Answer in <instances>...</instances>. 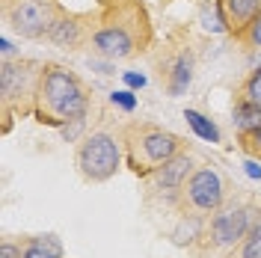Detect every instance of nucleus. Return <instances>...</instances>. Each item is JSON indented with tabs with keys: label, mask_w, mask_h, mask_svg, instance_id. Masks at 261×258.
Here are the masks:
<instances>
[{
	"label": "nucleus",
	"mask_w": 261,
	"mask_h": 258,
	"mask_svg": "<svg viewBox=\"0 0 261 258\" xmlns=\"http://www.w3.org/2000/svg\"><path fill=\"white\" fill-rule=\"evenodd\" d=\"M244 42H249L252 48H261V12L255 15V21L249 24V30L244 33Z\"/></svg>",
	"instance_id": "22"
},
{
	"label": "nucleus",
	"mask_w": 261,
	"mask_h": 258,
	"mask_svg": "<svg viewBox=\"0 0 261 258\" xmlns=\"http://www.w3.org/2000/svg\"><path fill=\"white\" fill-rule=\"evenodd\" d=\"M42 71L45 65L39 63H3L0 68V89H3V101H30L39 98V86H42Z\"/></svg>",
	"instance_id": "4"
},
{
	"label": "nucleus",
	"mask_w": 261,
	"mask_h": 258,
	"mask_svg": "<svg viewBox=\"0 0 261 258\" xmlns=\"http://www.w3.org/2000/svg\"><path fill=\"white\" fill-rule=\"evenodd\" d=\"M252 208L246 205H228V208H220L211 220V241L217 246H234V243H244V238L252 228V220H249Z\"/></svg>",
	"instance_id": "7"
},
{
	"label": "nucleus",
	"mask_w": 261,
	"mask_h": 258,
	"mask_svg": "<svg viewBox=\"0 0 261 258\" xmlns=\"http://www.w3.org/2000/svg\"><path fill=\"white\" fill-rule=\"evenodd\" d=\"M39 101L63 122L86 119V110H89V95L83 89L81 78L74 71H68L65 65H45L42 86H39Z\"/></svg>",
	"instance_id": "1"
},
{
	"label": "nucleus",
	"mask_w": 261,
	"mask_h": 258,
	"mask_svg": "<svg viewBox=\"0 0 261 258\" xmlns=\"http://www.w3.org/2000/svg\"><path fill=\"white\" fill-rule=\"evenodd\" d=\"M68 122H71V125H65V128H63V137L68 140V143H74V140H77V134L83 131V119H68Z\"/></svg>",
	"instance_id": "23"
},
{
	"label": "nucleus",
	"mask_w": 261,
	"mask_h": 258,
	"mask_svg": "<svg viewBox=\"0 0 261 258\" xmlns=\"http://www.w3.org/2000/svg\"><path fill=\"white\" fill-rule=\"evenodd\" d=\"M202 27L211 33L226 30V18H223V9H220V0H211L202 6Z\"/></svg>",
	"instance_id": "16"
},
{
	"label": "nucleus",
	"mask_w": 261,
	"mask_h": 258,
	"mask_svg": "<svg viewBox=\"0 0 261 258\" xmlns=\"http://www.w3.org/2000/svg\"><path fill=\"white\" fill-rule=\"evenodd\" d=\"M92 45L110 63L113 60H125V57L134 54V39H130V33L125 27H104V30H98L92 36Z\"/></svg>",
	"instance_id": "8"
},
{
	"label": "nucleus",
	"mask_w": 261,
	"mask_h": 258,
	"mask_svg": "<svg viewBox=\"0 0 261 258\" xmlns=\"http://www.w3.org/2000/svg\"><path fill=\"white\" fill-rule=\"evenodd\" d=\"M220 9L226 18V30L234 33L238 39H244L249 24L261 12V0H220Z\"/></svg>",
	"instance_id": "9"
},
{
	"label": "nucleus",
	"mask_w": 261,
	"mask_h": 258,
	"mask_svg": "<svg viewBox=\"0 0 261 258\" xmlns=\"http://www.w3.org/2000/svg\"><path fill=\"white\" fill-rule=\"evenodd\" d=\"M199 231H202V223H199L196 217H187V220H181L178 228L172 231V241L178 243V246H184V243H193L196 238H199Z\"/></svg>",
	"instance_id": "17"
},
{
	"label": "nucleus",
	"mask_w": 261,
	"mask_h": 258,
	"mask_svg": "<svg viewBox=\"0 0 261 258\" xmlns=\"http://www.w3.org/2000/svg\"><path fill=\"white\" fill-rule=\"evenodd\" d=\"M122 78H125V83H128L130 89H143V86H146V78H143V74H137V71H125Z\"/></svg>",
	"instance_id": "24"
},
{
	"label": "nucleus",
	"mask_w": 261,
	"mask_h": 258,
	"mask_svg": "<svg viewBox=\"0 0 261 258\" xmlns=\"http://www.w3.org/2000/svg\"><path fill=\"white\" fill-rule=\"evenodd\" d=\"M0 258H21V249H18L15 243H3V246H0Z\"/></svg>",
	"instance_id": "25"
},
{
	"label": "nucleus",
	"mask_w": 261,
	"mask_h": 258,
	"mask_svg": "<svg viewBox=\"0 0 261 258\" xmlns=\"http://www.w3.org/2000/svg\"><path fill=\"white\" fill-rule=\"evenodd\" d=\"M193 175V163H190V154H175L172 161H166L163 166L154 169V181L161 190H178L181 184H187V178Z\"/></svg>",
	"instance_id": "10"
},
{
	"label": "nucleus",
	"mask_w": 261,
	"mask_h": 258,
	"mask_svg": "<svg viewBox=\"0 0 261 258\" xmlns=\"http://www.w3.org/2000/svg\"><path fill=\"white\" fill-rule=\"evenodd\" d=\"M246 175L249 178H261V166L255 161H246Z\"/></svg>",
	"instance_id": "26"
},
{
	"label": "nucleus",
	"mask_w": 261,
	"mask_h": 258,
	"mask_svg": "<svg viewBox=\"0 0 261 258\" xmlns=\"http://www.w3.org/2000/svg\"><path fill=\"white\" fill-rule=\"evenodd\" d=\"M184 193H187V199H190V205L196 211L217 214L223 208V199H226V184H223V175L217 169L199 166V169H193V175L187 178Z\"/></svg>",
	"instance_id": "5"
},
{
	"label": "nucleus",
	"mask_w": 261,
	"mask_h": 258,
	"mask_svg": "<svg viewBox=\"0 0 261 258\" xmlns=\"http://www.w3.org/2000/svg\"><path fill=\"white\" fill-rule=\"evenodd\" d=\"M21 258H63V243L54 235H39L30 238L27 246L21 249Z\"/></svg>",
	"instance_id": "11"
},
{
	"label": "nucleus",
	"mask_w": 261,
	"mask_h": 258,
	"mask_svg": "<svg viewBox=\"0 0 261 258\" xmlns=\"http://www.w3.org/2000/svg\"><path fill=\"white\" fill-rule=\"evenodd\" d=\"M110 101H113L116 107L128 110V113L137 107V98H134V92H128V89H116V92H110Z\"/></svg>",
	"instance_id": "21"
},
{
	"label": "nucleus",
	"mask_w": 261,
	"mask_h": 258,
	"mask_svg": "<svg viewBox=\"0 0 261 258\" xmlns=\"http://www.w3.org/2000/svg\"><path fill=\"white\" fill-rule=\"evenodd\" d=\"M0 50H3V54H12V42H9V39H0Z\"/></svg>",
	"instance_id": "27"
},
{
	"label": "nucleus",
	"mask_w": 261,
	"mask_h": 258,
	"mask_svg": "<svg viewBox=\"0 0 261 258\" xmlns=\"http://www.w3.org/2000/svg\"><path fill=\"white\" fill-rule=\"evenodd\" d=\"M48 39L57 42V45H63V48H74V45H81V39H83L81 24L71 21V18H57L48 33Z\"/></svg>",
	"instance_id": "12"
},
{
	"label": "nucleus",
	"mask_w": 261,
	"mask_h": 258,
	"mask_svg": "<svg viewBox=\"0 0 261 258\" xmlns=\"http://www.w3.org/2000/svg\"><path fill=\"white\" fill-rule=\"evenodd\" d=\"M193 81V60L187 57V54H181L175 65H172V71H169V92L172 95H181L187 86Z\"/></svg>",
	"instance_id": "14"
},
{
	"label": "nucleus",
	"mask_w": 261,
	"mask_h": 258,
	"mask_svg": "<svg viewBox=\"0 0 261 258\" xmlns=\"http://www.w3.org/2000/svg\"><path fill=\"white\" fill-rule=\"evenodd\" d=\"M184 119H187V125L193 128L196 137H202V140H208V143H220V128L214 125L208 116L196 113V110H184Z\"/></svg>",
	"instance_id": "15"
},
{
	"label": "nucleus",
	"mask_w": 261,
	"mask_h": 258,
	"mask_svg": "<svg viewBox=\"0 0 261 258\" xmlns=\"http://www.w3.org/2000/svg\"><path fill=\"white\" fill-rule=\"evenodd\" d=\"M241 143H244V148L249 151V154H255V158H261V122L255 125L252 131H246V134H241Z\"/></svg>",
	"instance_id": "20"
},
{
	"label": "nucleus",
	"mask_w": 261,
	"mask_h": 258,
	"mask_svg": "<svg viewBox=\"0 0 261 258\" xmlns=\"http://www.w3.org/2000/svg\"><path fill=\"white\" fill-rule=\"evenodd\" d=\"M122 166V151L110 134H92L77 148V169L86 181H110Z\"/></svg>",
	"instance_id": "2"
},
{
	"label": "nucleus",
	"mask_w": 261,
	"mask_h": 258,
	"mask_svg": "<svg viewBox=\"0 0 261 258\" xmlns=\"http://www.w3.org/2000/svg\"><path fill=\"white\" fill-rule=\"evenodd\" d=\"M130 145L140 148V154H143V161H140V166L134 172H151V169L163 166L166 161H172L181 151V140L175 134H169L163 128H148V125L137 128V140Z\"/></svg>",
	"instance_id": "3"
},
{
	"label": "nucleus",
	"mask_w": 261,
	"mask_h": 258,
	"mask_svg": "<svg viewBox=\"0 0 261 258\" xmlns=\"http://www.w3.org/2000/svg\"><path fill=\"white\" fill-rule=\"evenodd\" d=\"M54 9L45 0H18L15 6L9 9V24L12 30L27 36V39H39V36H48L54 27Z\"/></svg>",
	"instance_id": "6"
},
{
	"label": "nucleus",
	"mask_w": 261,
	"mask_h": 258,
	"mask_svg": "<svg viewBox=\"0 0 261 258\" xmlns=\"http://www.w3.org/2000/svg\"><path fill=\"white\" fill-rule=\"evenodd\" d=\"M231 119H234V128L241 131V134H246V131H252L261 122V107H255L252 101H246L241 95L238 104H234V110H231Z\"/></svg>",
	"instance_id": "13"
},
{
	"label": "nucleus",
	"mask_w": 261,
	"mask_h": 258,
	"mask_svg": "<svg viewBox=\"0 0 261 258\" xmlns=\"http://www.w3.org/2000/svg\"><path fill=\"white\" fill-rule=\"evenodd\" d=\"M241 258H261V223L249 228V235L241 243Z\"/></svg>",
	"instance_id": "18"
},
{
	"label": "nucleus",
	"mask_w": 261,
	"mask_h": 258,
	"mask_svg": "<svg viewBox=\"0 0 261 258\" xmlns=\"http://www.w3.org/2000/svg\"><path fill=\"white\" fill-rule=\"evenodd\" d=\"M244 98L246 101H252L255 107H261V68H255L244 83Z\"/></svg>",
	"instance_id": "19"
}]
</instances>
